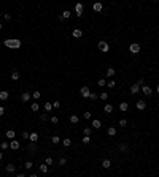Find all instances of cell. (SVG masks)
<instances>
[{"instance_id":"15","label":"cell","mask_w":159,"mask_h":177,"mask_svg":"<svg viewBox=\"0 0 159 177\" xmlns=\"http://www.w3.org/2000/svg\"><path fill=\"white\" fill-rule=\"evenodd\" d=\"M8 97H10V93H8V90H2V92H0V100H2V101L8 100Z\"/></svg>"},{"instance_id":"53","label":"cell","mask_w":159,"mask_h":177,"mask_svg":"<svg viewBox=\"0 0 159 177\" xmlns=\"http://www.w3.org/2000/svg\"><path fill=\"white\" fill-rule=\"evenodd\" d=\"M3 160V150H0V161Z\"/></svg>"},{"instance_id":"43","label":"cell","mask_w":159,"mask_h":177,"mask_svg":"<svg viewBox=\"0 0 159 177\" xmlns=\"http://www.w3.org/2000/svg\"><path fill=\"white\" fill-rule=\"evenodd\" d=\"M83 117H84L86 120H89V119H91V117H92V114H91V112H89V111H86V112H84V114H83Z\"/></svg>"},{"instance_id":"30","label":"cell","mask_w":159,"mask_h":177,"mask_svg":"<svg viewBox=\"0 0 159 177\" xmlns=\"http://www.w3.org/2000/svg\"><path fill=\"white\" fill-rule=\"evenodd\" d=\"M107 133H108V136H115V135H116V128H115V127H110L108 130H107Z\"/></svg>"},{"instance_id":"37","label":"cell","mask_w":159,"mask_h":177,"mask_svg":"<svg viewBox=\"0 0 159 177\" xmlns=\"http://www.w3.org/2000/svg\"><path fill=\"white\" fill-rule=\"evenodd\" d=\"M40 120H41V122H48V120H49V115H48V114H40Z\"/></svg>"},{"instance_id":"49","label":"cell","mask_w":159,"mask_h":177,"mask_svg":"<svg viewBox=\"0 0 159 177\" xmlns=\"http://www.w3.org/2000/svg\"><path fill=\"white\" fill-rule=\"evenodd\" d=\"M89 98H91V100H97L99 95H97V93H94V92H91V97H89Z\"/></svg>"},{"instance_id":"10","label":"cell","mask_w":159,"mask_h":177,"mask_svg":"<svg viewBox=\"0 0 159 177\" xmlns=\"http://www.w3.org/2000/svg\"><path fill=\"white\" fill-rule=\"evenodd\" d=\"M72 35H73V38H81V36H83V30H81V29H75L73 32H72Z\"/></svg>"},{"instance_id":"57","label":"cell","mask_w":159,"mask_h":177,"mask_svg":"<svg viewBox=\"0 0 159 177\" xmlns=\"http://www.w3.org/2000/svg\"><path fill=\"white\" fill-rule=\"evenodd\" d=\"M156 92H158V93H159V85H158V87H156Z\"/></svg>"},{"instance_id":"46","label":"cell","mask_w":159,"mask_h":177,"mask_svg":"<svg viewBox=\"0 0 159 177\" xmlns=\"http://www.w3.org/2000/svg\"><path fill=\"white\" fill-rule=\"evenodd\" d=\"M135 84H139V85H140V87H143V85H145V81H143V77H140V79H139V81H137V82H135Z\"/></svg>"},{"instance_id":"41","label":"cell","mask_w":159,"mask_h":177,"mask_svg":"<svg viewBox=\"0 0 159 177\" xmlns=\"http://www.w3.org/2000/svg\"><path fill=\"white\" fill-rule=\"evenodd\" d=\"M91 139H92L91 136H83V139H81V141H83V144H89V142H91Z\"/></svg>"},{"instance_id":"29","label":"cell","mask_w":159,"mask_h":177,"mask_svg":"<svg viewBox=\"0 0 159 177\" xmlns=\"http://www.w3.org/2000/svg\"><path fill=\"white\" fill-rule=\"evenodd\" d=\"M127 107H129V105H127V103H126V101H123V103H121V105H119V111H123V112H126V111H127Z\"/></svg>"},{"instance_id":"31","label":"cell","mask_w":159,"mask_h":177,"mask_svg":"<svg viewBox=\"0 0 159 177\" xmlns=\"http://www.w3.org/2000/svg\"><path fill=\"white\" fill-rule=\"evenodd\" d=\"M105 112H107V114H111V112H113V106H111L110 103L105 105Z\"/></svg>"},{"instance_id":"2","label":"cell","mask_w":159,"mask_h":177,"mask_svg":"<svg viewBox=\"0 0 159 177\" xmlns=\"http://www.w3.org/2000/svg\"><path fill=\"white\" fill-rule=\"evenodd\" d=\"M99 51H100V52H108V51H110V46H108V43H107V41H104V40H102V41H99Z\"/></svg>"},{"instance_id":"54","label":"cell","mask_w":159,"mask_h":177,"mask_svg":"<svg viewBox=\"0 0 159 177\" xmlns=\"http://www.w3.org/2000/svg\"><path fill=\"white\" fill-rule=\"evenodd\" d=\"M29 177H38L37 174H30V176H29Z\"/></svg>"},{"instance_id":"40","label":"cell","mask_w":159,"mask_h":177,"mask_svg":"<svg viewBox=\"0 0 159 177\" xmlns=\"http://www.w3.org/2000/svg\"><path fill=\"white\" fill-rule=\"evenodd\" d=\"M40 97H41V93L38 92V90H35V92L32 93V98H35V100H40Z\"/></svg>"},{"instance_id":"48","label":"cell","mask_w":159,"mask_h":177,"mask_svg":"<svg viewBox=\"0 0 159 177\" xmlns=\"http://www.w3.org/2000/svg\"><path fill=\"white\" fill-rule=\"evenodd\" d=\"M99 87H104V85H105V79H104V77H102V79H99Z\"/></svg>"},{"instance_id":"5","label":"cell","mask_w":159,"mask_h":177,"mask_svg":"<svg viewBox=\"0 0 159 177\" xmlns=\"http://www.w3.org/2000/svg\"><path fill=\"white\" fill-rule=\"evenodd\" d=\"M129 51H131V54H139L140 52V44H139V43H132V44L131 46H129Z\"/></svg>"},{"instance_id":"1","label":"cell","mask_w":159,"mask_h":177,"mask_svg":"<svg viewBox=\"0 0 159 177\" xmlns=\"http://www.w3.org/2000/svg\"><path fill=\"white\" fill-rule=\"evenodd\" d=\"M21 40L19 38H6L5 41H3V46L8 47V49H19L21 47Z\"/></svg>"},{"instance_id":"44","label":"cell","mask_w":159,"mask_h":177,"mask_svg":"<svg viewBox=\"0 0 159 177\" xmlns=\"http://www.w3.org/2000/svg\"><path fill=\"white\" fill-rule=\"evenodd\" d=\"M53 107L54 109H59L61 107V101H53Z\"/></svg>"},{"instance_id":"8","label":"cell","mask_w":159,"mask_h":177,"mask_svg":"<svg viewBox=\"0 0 159 177\" xmlns=\"http://www.w3.org/2000/svg\"><path fill=\"white\" fill-rule=\"evenodd\" d=\"M102 8H104V5H102L100 2H96V3L92 5V10L96 11V13H100V11H102Z\"/></svg>"},{"instance_id":"14","label":"cell","mask_w":159,"mask_h":177,"mask_svg":"<svg viewBox=\"0 0 159 177\" xmlns=\"http://www.w3.org/2000/svg\"><path fill=\"white\" fill-rule=\"evenodd\" d=\"M5 136H6V139H14V138H16V133H14V130H8V131L5 133Z\"/></svg>"},{"instance_id":"6","label":"cell","mask_w":159,"mask_h":177,"mask_svg":"<svg viewBox=\"0 0 159 177\" xmlns=\"http://www.w3.org/2000/svg\"><path fill=\"white\" fill-rule=\"evenodd\" d=\"M10 149H11V150H19V149H21V142L16 141V139H11V141H10Z\"/></svg>"},{"instance_id":"50","label":"cell","mask_w":159,"mask_h":177,"mask_svg":"<svg viewBox=\"0 0 159 177\" xmlns=\"http://www.w3.org/2000/svg\"><path fill=\"white\" fill-rule=\"evenodd\" d=\"M3 18H5V21H10V19H11V14H10V13H5V14H3Z\"/></svg>"},{"instance_id":"26","label":"cell","mask_w":159,"mask_h":177,"mask_svg":"<svg viewBox=\"0 0 159 177\" xmlns=\"http://www.w3.org/2000/svg\"><path fill=\"white\" fill-rule=\"evenodd\" d=\"M45 111H46V112L53 111V103H51V101H46V103H45Z\"/></svg>"},{"instance_id":"20","label":"cell","mask_w":159,"mask_h":177,"mask_svg":"<svg viewBox=\"0 0 159 177\" xmlns=\"http://www.w3.org/2000/svg\"><path fill=\"white\" fill-rule=\"evenodd\" d=\"M29 141H30V142H37V141H38V133H30Z\"/></svg>"},{"instance_id":"42","label":"cell","mask_w":159,"mask_h":177,"mask_svg":"<svg viewBox=\"0 0 159 177\" xmlns=\"http://www.w3.org/2000/svg\"><path fill=\"white\" fill-rule=\"evenodd\" d=\"M53 163H54V160L53 158H51V157H46V160H45V165H53Z\"/></svg>"},{"instance_id":"24","label":"cell","mask_w":159,"mask_h":177,"mask_svg":"<svg viewBox=\"0 0 159 177\" xmlns=\"http://www.w3.org/2000/svg\"><path fill=\"white\" fill-rule=\"evenodd\" d=\"M51 142H53V144L56 145V144H59V142H62V139H61V138H59L57 135H54L53 138H51Z\"/></svg>"},{"instance_id":"16","label":"cell","mask_w":159,"mask_h":177,"mask_svg":"<svg viewBox=\"0 0 159 177\" xmlns=\"http://www.w3.org/2000/svg\"><path fill=\"white\" fill-rule=\"evenodd\" d=\"M27 150H29L30 153H35V150H37V144H35V142H30V144L27 145Z\"/></svg>"},{"instance_id":"27","label":"cell","mask_w":159,"mask_h":177,"mask_svg":"<svg viewBox=\"0 0 159 177\" xmlns=\"http://www.w3.org/2000/svg\"><path fill=\"white\" fill-rule=\"evenodd\" d=\"M70 122H72V123H78V122H80V117H78L76 114H72V115H70Z\"/></svg>"},{"instance_id":"9","label":"cell","mask_w":159,"mask_h":177,"mask_svg":"<svg viewBox=\"0 0 159 177\" xmlns=\"http://www.w3.org/2000/svg\"><path fill=\"white\" fill-rule=\"evenodd\" d=\"M137 109H139V111H143L145 109V107H147V103H145L143 100H139V101H137Z\"/></svg>"},{"instance_id":"18","label":"cell","mask_w":159,"mask_h":177,"mask_svg":"<svg viewBox=\"0 0 159 177\" xmlns=\"http://www.w3.org/2000/svg\"><path fill=\"white\" fill-rule=\"evenodd\" d=\"M110 166H111V161H110L108 158H105L104 161H102V168H104V169H108Z\"/></svg>"},{"instance_id":"56","label":"cell","mask_w":159,"mask_h":177,"mask_svg":"<svg viewBox=\"0 0 159 177\" xmlns=\"http://www.w3.org/2000/svg\"><path fill=\"white\" fill-rule=\"evenodd\" d=\"M2 29H3V24H2V22H0V30H2Z\"/></svg>"},{"instance_id":"39","label":"cell","mask_w":159,"mask_h":177,"mask_svg":"<svg viewBox=\"0 0 159 177\" xmlns=\"http://www.w3.org/2000/svg\"><path fill=\"white\" fill-rule=\"evenodd\" d=\"M11 79H13V81H18V79H19V73H18V71H13V73H11Z\"/></svg>"},{"instance_id":"45","label":"cell","mask_w":159,"mask_h":177,"mask_svg":"<svg viewBox=\"0 0 159 177\" xmlns=\"http://www.w3.org/2000/svg\"><path fill=\"white\" fill-rule=\"evenodd\" d=\"M126 125H127V120H126V119H121V120H119V127H126Z\"/></svg>"},{"instance_id":"52","label":"cell","mask_w":159,"mask_h":177,"mask_svg":"<svg viewBox=\"0 0 159 177\" xmlns=\"http://www.w3.org/2000/svg\"><path fill=\"white\" fill-rule=\"evenodd\" d=\"M3 114H5V107H3V106H0V117H2Z\"/></svg>"},{"instance_id":"51","label":"cell","mask_w":159,"mask_h":177,"mask_svg":"<svg viewBox=\"0 0 159 177\" xmlns=\"http://www.w3.org/2000/svg\"><path fill=\"white\" fill-rule=\"evenodd\" d=\"M29 136H30V135H29L27 131H24V133H22V138H24V139H27V141H29Z\"/></svg>"},{"instance_id":"22","label":"cell","mask_w":159,"mask_h":177,"mask_svg":"<svg viewBox=\"0 0 159 177\" xmlns=\"http://www.w3.org/2000/svg\"><path fill=\"white\" fill-rule=\"evenodd\" d=\"M119 150H121V152H129V145L126 142H121V144H119Z\"/></svg>"},{"instance_id":"17","label":"cell","mask_w":159,"mask_h":177,"mask_svg":"<svg viewBox=\"0 0 159 177\" xmlns=\"http://www.w3.org/2000/svg\"><path fill=\"white\" fill-rule=\"evenodd\" d=\"M100 127H102V122H100L99 119H94V120H92V128H96V130H99Z\"/></svg>"},{"instance_id":"38","label":"cell","mask_w":159,"mask_h":177,"mask_svg":"<svg viewBox=\"0 0 159 177\" xmlns=\"http://www.w3.org/2000/svg\"><path fill=\"white\" fill-rule=\"evenodd\" d=\"M30 109H32L33 112H35V111L40 109V105H38V103H32V105H30Z\"/></svg>"},{"instance_id":"33","label":"cell","mask_w":159,"mask_h":177,"mask_svg":"<svg viewBox=\"0 0 159 177\" xmlns=\"http://www.w3.org/2000/svg\"><path fill=\"white\" fill-rule=\"evenodd\" d=\"M83 133H84V136H91V133H92V128H91V127H86L84 130H83Z\"/></svg>"},{"instance_id":"28","label":"cell","mask_w":159,"mask_h":177,"mask_svg":"<svg viewBox=\"0 0 159 177\" xmlns=\"http://www.w3.org/2000/svg\"><path fill=\"white\" fill-rule=\"evenodd\" d=\"M62 145H64V147H70V145H72V139H68V138L62 139Z\"/></svg>"},{"instance_id":"19","label":"cell","mask_w":159,"mask_h":177,"mask_svg":"<svg viewBox=\"0 0 159 177\" xmlns=\"http://www.w3.org/2000/svg\"><path fill=\"white\" fill-rule=\"evenodd\" d=\"M48 171H49V166H48V165H45V163L40 165V172H41V174H46Z\"/></svg>"},{"instance_id":"7","label":"cell","mask_w":159,"mask_h":177,"mask_svg":"<svg viewBox=\"0 0 159 177\" xmlns=\"http://www.w3.org/2000/svg\"><path fill=\"white\" fill-rule=\"evenodd\" d=\"M140 92H143V95H147V97H150V95L153 93V89L150 87V85H147V84H145L143 87H140Z\"/></svg>"},{"instance_id":"23","label":"cell","mask_w":159,"mask_h":177,"mask_svg":"<svg viewBox=\"0 0 159 177\" xmlns=\"http://www.w3.org/2000/svg\"><path fill=\"white\" fill-rule=\"evenodd\" d=\"M70 16H72V13H70V11H68V10H64V11H62V14H61V18H62V19H68Z\"/></svg>"},{"instance_id":"11","label":"cell","mask_w":159,"mask_h":177,"mask_svg":"<svg viewBox=\"0 0 159 177\" xmlns=\"http://www.w3.org/2000/svg\"><path fill=\"white\" fill-rule=\"evenodd\" d=\"M5 169H6V172H14L16 171V165L14 163H8V165L5 166Z\"/></svg>"},{"instance_id":"21","label":"cell","mask_w":159,"mask_h":177,"mask_svg":"<svg viewBox=\"0 0 159 177\" xmlns=\"http://www.w3.org/2000/svg\"><path fill=\"white\" fill-rule=\"evenodd\" d=\"M115 74H116V70H115V68H108V70H107V77H113Z\"/></svg>"},{"instance_id":"25","label":"cell","mask_w":159,"mask_h":177,"mask_svg":"<svg viewBox=\"0 0 159 177\" xmlns=\"http://www.w3.org/2000/svg\"><path fill=\"white\" fill-rule=\"evenodd\" d=\"M8 149H10V142L3 141L2 144H0V150H8Z\"/></svg>"},{"instance_id":"13","label":"cell","mask_w":159,"mask_h":177,"mask_svg":"<svg viewBox=\"0 0 159 177\" xmlns=\"http://www.w3.org/2000/svg\"><path fill=\"white\" fill-rule=\"evenodd\" d=\"M139 92H140V85H139V84L131 85V93H132V95H135V93H139Z\"/></svg>"},{"instance_id":"36","label":"cell","mask_w":159,"mask_h":177,"mask_svg":"<svg viewBox=\"0 0 159 177\" xmlns=\"http://www.w3.org/2000/svg\"><path fill=\"white\" fill-rule=\"evenodd\" d=\"M57 165H59V166H65V165H67V158H64V157H62V158H59Z\"/></svg>"},{"instance_id":"34","label":"cell","mask_w":159,"mask_h":177,"mask_svg":"<svg viewBox=\"0 0 159 177\" xmlns=\"http://www.w3.org/2000/svg\"><path fill=\"white\" fill-rule=\"evenodd\" d=\"M49 120H51V123H54V125H57V123H59V117H57V115H51Z\"/></svg>"},{"instance_id":"58","label":"cell","mask_w":159,"mask_h":177,"mask_svg":"<svg viewBox=\"0 0 159 177\" xmlns=\"http://www.w3.org/2000/svg\"><path fill=\"white\" fill-rule=\"evenodd\" d=\"M2 16H3V13H2V11H0V18H2Z\"/></svg>"},{"instance_id":"35","label":"cell","mask_w":159,"mask_h":177,"mask_svg":"<svg viewBox=\"0 0 159 177\" xmlns=\"http://www.w3.org/2000/svg\"><path fill=\"white\" fill-rule=\"evenodd\" d=\"M99 98H100V100H104V101H107V100H108V93H107V92H102L100 95H99Z\"/></svg>"},{"instance_id":"55","label":"cell","mask_w":159,"mask_h":177,"mask_svg":"<svg viewBox=\"0 0 159 177\" xmlns=\"http://www.w3.org/2000/svg\"><path fill=\"white\" fill-rule=\"evenodd\" d=\"M16 177H25L24 174H18V176H16Z\"/></svg>"},{"instance_id":"12","label":"cell","mask_w":159,"mask_h":177,"mask_svg":"<svg viewBox=\"0 0 159 177\" xmlns=\"http://www.w3.org/2000/svg\"><path fill=\"white\" fill-rule=\"evenodd\" d=\"M30 98H32V95L30 93H29V92H24L22 95H21V101H29V100H30Z\"/></svg>"},{"instance_id":"3","label":"cell","mask_w":159,"mask_h":177,"mask_svg":"<svg viewBox=\"0 0 159 177\" xmlns=\"http://www.w3.org/2000/svg\"><path fill=\"white\" fill-rule=\"evenodd\" d=\"M80 93H81L83 98H89V97H91V89H89L88 85H84V87L80 89Z\"/></svg>"},{"instance_id":"47","label":"cell","mask_w":159,"mask_h":177,"mask_svg":"<svg viewBox=\"0 0 159 177\" xmlns=\"http://www.w3.org/2000/svg\"><path fill=\"white\" fill-rule=\"evenodd\" d=\"M107 85H108V87L111 89V87H115V85H116V82H115V81L111 79V81H108V82H107Z\"/></svg>"},{"instance_id":"32","label":"cell","mask_w":159,"mask_h":177,"mask_svg":"<svg viewBox=\"0 0 159 177\" xmlns=\"http://www.w3.org/2000/svg\"><path fill=\"white\" fill-rule=\"evenodd\" d=\"M24 168H25V169H27V171H30L32 168H33V163L30 161V160H29V161H25V165H24Z\"/></svg>"},{"instance_id":"4","label":"cell","mask_w":159,"mask_h":177,"mask_svg":"<svg viewBox=\"0 0 159 177\" xmlns=\"http://www.w3.org/2000/svg\"><path fill=\"white\" fill-rule=\"evenodd\" d=\"M83 11H84V5L83 3H76L75 5V14L78 16V18H81V16H83Z\"/></svg>"}]
</instances>
